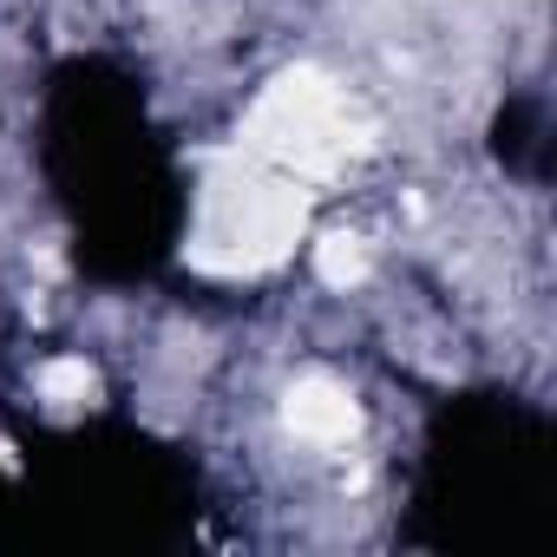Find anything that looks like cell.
Instances as JSON below:
<instances>
[{
  "label": "cell",
  "instance_id": "obj_1",
  "mask_svg": "<svg viewBox=\"0 0 557 557\" xmlns=\"http://www.w3.org/2000/svg\"><path fill=\"white\" fill-rule=\"evenodd\" d=\"M302 230H309L302 177L275 171V164H262V158H249L236 145L223 164H210V177L197 190V216H190L184 256L203 275H262L275 262H289Z\"/></svg>",
  "mask_w": 557,
  "mask_h": 557
},
{
  "label": "cell",
  "instance_id": "obj_2",
  "mask_svg": "<svg viewBox=\"0 0 557 557\" xmlns=\"http://www.w3.org/2000/svg\"><path fill=\"white\" fill-rule=\"evenodd\" d=\"M249 158L289 171V177H335L355 151H361V119L348 106V92L315 73V66H289L262 86V99L249 106L243 119V138H236Z\"/></svg>",
  "mask_w": 557,
  "mask_h": 557
},
{
  "label": "cell",
  "instance_id": "obj_3",
  "mask_svg": "<svg viewBox=\"0 0 557 557\" xmlns=\"http://www.w3.org/2000/svg\"><path fill=\"white\" fill-rule=\"evenodd\" d=\"M283 420H289V433L309 440V446H348V440L361 433V407H355V394H348L335 374H302V381L283 394Z\"/></svg>",
  "mask_w": 557,
  "mask_h": 557
},
{
  "label": "cell",
  "instance_id": "obj_4",
  "mask_svg": "<svg viewBox=\"0 0 557 557\" xmlns=\"http://www.w3.org/2000/svg\"><path fill=\"white\" fill-rule=\"evenodd\" d=\"M368 269H374V256H368L361 236H322V243H315V275H322L329 289H355V283H368Z\"/></svg>",
  "mask_w": 557,
  "mask_h": 557
},
{
  "label": "cell",
  "instance_id": "obj_5",
  "mask_svg": "<svg viewBox=\"0 0 557 557\" xmlns=\"http://www.w3.org/2000/svg\"><path fill=\"white\" fill-rule=\"evenodd\" d=\"M92 387H99V374H92L79 355H60V361H47V368H40V400H47V407H60V413H66V407H86V400H92Z\"/></svg>",
  "mask_w": 557,
  "mask_h": 557
},
{
  "label": "cell",
  "instance_id": "obj_6",
  "mask_svg": "<svg viewBox=\"0 0 557 557\" xmlns=\"http://www.w3.org/2000/svg\"><path fill=\"white\" fill-rule=\"evenodd\" d=\"M0 466H14V453H8V446H0Z\"/></svg>",
  "mask_w": 557,
  "mask_h": 557
}]
</instances>
